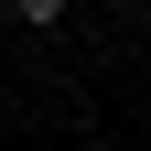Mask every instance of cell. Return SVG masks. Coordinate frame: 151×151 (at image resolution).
Returning a JSON list of instances; mask_svg holds the SVG:
<instances>
[{"label": "cell", "instance_id": "6da1fadb", "mask_svg": "<svg viewBox=\"0 0 151 151\" xmlns=\"http://www.w3.org/2000/svg\"><path fill=\"white\" fill-rule=\"evenodd\" d=\"M11 11H22V22H65V0H11Z\"/></svg>", "mask_w": 151, "mask_h": 151}]
</instances>
